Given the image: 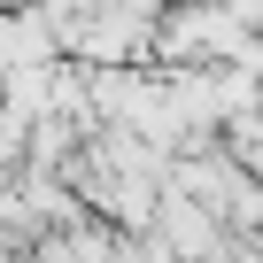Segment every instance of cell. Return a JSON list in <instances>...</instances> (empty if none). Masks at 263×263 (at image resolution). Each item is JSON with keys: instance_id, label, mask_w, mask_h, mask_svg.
I'll list each match as a JSON object with an SVG mask.
<instances>
[{"instance_id": "6da1fadb", "label": "cell", "mask_w": 263, "mask_h": 263, "mask_svg": "<svg viewBox=\"0 0 263 263\" xmlns=\"http://www.w3.org/2000/svg\"><path fill=\"white\" fill-rule=\"evenodd\" d=\"M232 24H263V0H232Z\"/></svg>"}]
</instances>
